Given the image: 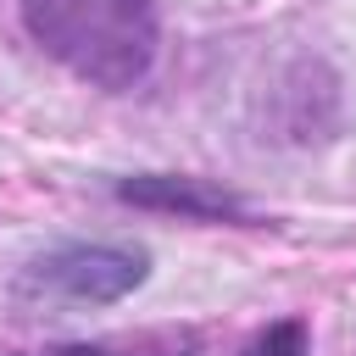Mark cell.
<instances>
[{
	"instance_id": "cell-1",
	"label": "cell",
	"mask_w": 356,
	"mask_h": 356,
	"mask_svg": "<svg viewBox=\"0 0 356 356\" xmlns=\"http://www.w3.org/2000/svg\"><path fill=\"white\" fill-rule=\"evenodd\" d=\"M17 11L28 39L89 89L128 95L156 72V0H17Z\"/></svg>"
},
{
	"instance_id": "cell-4",
	"label": "cell",
	"mask_w": 356,
	"mask_h": 356,
	"mask_svg": "<svg viewBox=\"0 0 356 356\" xmlns=\"http://www.w3.org/2000/svg\"><path fill=\"white\" fill-rule=\"evenodd\" d=\"M245 356H312V328H306V317H278V323H267V328L245 345Z\"/></svg>"
},
{
	"instance_id": "cell-2",
	"label": "cell",
	"mask_w": 356,
	"mask_h": 356,
	"mask_svg": "<svg viewBox=\"0 0 356 356\" xmlns=\"http://www.w3.org/2000/svg\"><path fill=\"white\" fill-rule=\"evenodd\" d=\"M150 278V256L139 245H56L17 267L11 295L33 306H117Z\"/></svg>"
},
{
	"instance_id": "cell-5",
	"label": "cell",
	"mask_w": 356,
	"mask_h": 356,
	"mask_svg": "<svg viewBox=\"0 0 356 356\" xmlns=\"http://www.w3.org/2000/svg\"><path fill=\"white\" fill-rule=\"evenodd\" d=\"M17 356H106L100 345H44V350H17Z\"/></svg>"
},
{
	"instance_id": "cell-3",
	"label": "cell",
	"mask_w": 356,
	"mask_h": 356,
	"mask_svg": "<svg viewBox=\"0 0 356 356\" xmlns=\"http://www.w3.org/2000/svg\"><path fill=\"white\" fill-rule=\"evenodd\" d=\"M111 195L122 206H139V211H161V217H184V222H206V228H256V211L211 184V178H189V172H134V178H117Z\"/></svg>"
}]
</instances>
